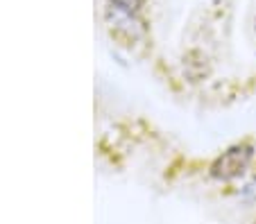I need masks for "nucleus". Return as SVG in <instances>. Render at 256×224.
<instances>
[{
  "label": "nucleus",
  "mask_w": 256,
  "mask_h": 224,
  "mask_svg": "<svg viewBox=\"0 0 256 224\" xmlns=\"http://www.w3.org/2000/svg\"><path fill=\"white\" fill-rule=\"evenodd\" d=\"M140 5H143V0H112V9L116 11L118 18H122L127 25H132V23L136 25Z\"/></svg>",
  "instance_id": "2"
},
{
  "label": "nucleus",
  "mask_w": 256,
  "mask_h": 224,
  "mask_svg": "<svg viewBox=\"0 0 256 224\" xmlns=\"http://www.w3.org/2000/svg\"><path fill=\"white\" fill-rule=\"evenodd\" d=\"M252 159H254V145H252L250 141L236 143V145L224 150L222 154L211 163V177L218 181L238 179V177L245 175L247 168L252 166Z\"/></svg>",
  "instance_id": "1"
}]
</instances>
